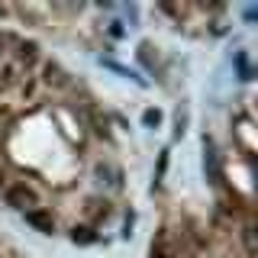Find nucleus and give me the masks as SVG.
<instances>
[{
  "instance_id": "8",
  "label": "nucleus",
  "mask_w": 258,
  "mask_h": 258,
  "mask_svg": "<svg viewBox=\"0 0 258 258\" xmlns=\"http://www.w3.org/2000/svg\"><path fill=\"white\" fill-rule=\"evenodd\" d=\"M0 187H4V171H0Z\"/></svg>"
},
{
  "instance_id": "2",
  "label": "nucleus",
  "mask_w": 258,
  "mask_h": 258,
  "mask_svg": "<svg viewBox=\"0 0 258 258\" xmlns=\"http://www.w3.org/2000/svg\"><path fill=\"white\" fill-rule=\"evenodd\" d=\"M26 223H29V226H36V229H39V232H45V236H52V232H55V216L48 213V210H42V207L29 210V213H26Z\"/></svg>"
},
{
  "instance_id": "6",
  "label": "nucleus",
  "mask_w": 258,
  "mask_h": 258,
  "mask_svg": "<svg viewBox=\"0 0 258 258\" xmlns=\"http://www.w3.org/2000/svg\"><path fill=\"white\" fill-rule=\"evenodd\" d=\"M242 236H245V252H248V255H255V236H252V226H245V229H242Z\"/></svg>"
},
{
  "instance_id": "9",
  "label": "nucleus",
  "mask_w": 258,
  "mask_h": 258,
  "mask_svg": "<svg viewBox=\"0 0 258 258\" xmlns=\"http://www.w3.org/2000/svg\"><path fill=\"white\" fill-rule=\"evenodd\" d=\"M0 48H4V36H0Z\"/></svg>"
},
{
  "instance_id": "5",
  "label": "nucleus",
  "mask_w": 258,
  "mask_h": 258,
  "mask_svg": "<svg viewBox=\"0 0 258 258\" xmlns=\"http://www.w3.org/2000/svg\"><path fill=\"white\" fill-rule=\"evenodd\" d=\"M97 236L91 229H71V242H78V245H91Z\"/></svg>"
},
{
  "instance_id": "4",
  "label": "nucleus",
  "mask_w": 258,
  "mask_h": 258,
  "mask_svg": "<svg viewBox=\"0 0 258 258\" xmlns=\"http://www.w3.org/2000/svg\"><path fill=\"white\" fill-rule=\"evenodd\" d=\"M45 84H52V87H64V84H68V75H64L58 64H45Z\"/></svg>"
},
{
  "instance_id": "10",
  "label": "nucleus",
  "mask_w": 258,
  "mask_h": 258,
  "mask_svg": "<svg viewBox=\"0 0 258 258\" xmlns=\"http://www.w3.org/2000/svg\"><path fill=\"white\" fill-rule=\"evenodd\" d=\"M190 258H197V255H190Z\"/></svg>"
},
{
  "instance_id": "1",
  "label": "nucleus",
  "mask_w": 258,
  "mask_h": 258,
  "mask_svg": "<svg viewBox=\"0 0 258 258\" xmlns=\"http://www.w3.org/2000/svg\"><path fill=\"white\" fill-rule=\"evenodd\" d=\"M7 204H10L13 210L29 213V210L39 207V197H36V190H32L29 184H13V187H7Z\"/></svg>"
},
{
  "instance_id": "7",
  "label": "nucleus",
  "mask_w": 258,
  "mask_h": 258,
  "mask_svg": "<svg viewBox=\"0 0 258 258\" xmlns=\"http://www.w3.org/2000/svg\"><path fill=\"white\" fill-rule=\"evenodd\" d=\"M142 119H145V126H158V123H161V113H158V110H145Z\"/></svg>"
},
{
  "instance_id": "3",
  "label": "nucleus",
  "mask_w": 258,
  "mask_h": 258,
  "mask_svg": "<svg viewBox=\"0 0 258 258\" xmlns=\"http://www.w3.org/2000/svg\"><path fill=\"white\" fill-rule=\"evenodd\" d=\"M39 58V48L32 45V42H26V45H20V52H16V64H20V68H29L32 61Z\"/></svg>"
}]
</instances>
